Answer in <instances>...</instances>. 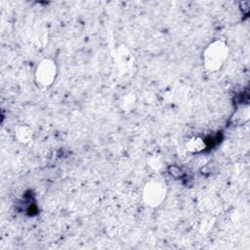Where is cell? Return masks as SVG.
<instances>
[{"label":"cell","instance_id":"5","mask_svg":"<svg viewBox=\"0 0 250 250\" xmlns=\"http://www.w3.org/2000/svg\"><path fill=\"white\" fill-rule=\"evenodd\" d=\"M18 138L21 142H28V140L31 137V131L28 130L27 128L21 127L19 131H18Z\"/></svg>","mask_w":250,"mask_h":250},{"label":"cell","instance_id":"2","mask_svg":"<svg viewBox=\"0 0 250 250\" xmlns=\"http://www.w3.org/2000/svg\"><path fill=\"white\" fill-rule=\"evenodd\" d=\"M166 195V187L159 181L149 182L144 191V198L146 204L150 206L159 205Z\"/></svg>","mask_w":250,"mask_h":250},{"label":"cell","instance_id":"4","mask_svg":"<svg viewBox=\"0 0 250 250\" xmlns=\"http://www.w3.org/2000/svg\"><path fill=\"white\" fill-rule=\"evenodd\" d=\"M188 149H189L192 152H197L202 150L205 147V143L202 139L200 138H192L188 141V143L187 144Z\"/></svg>","mask_w":250,"mask_h":250},{"label":"cell","instance_id":"1","mask_svg":"<svg viewBox=\"0 0 250 250\" xmlns=\"http://www.w3.org/2000/svg\"><path fill=\"white\" fill-rule=\"evenodd\" d=\"M228 58L227 45L222 41L211 43L203 54V62L207 69L211 71L218 70L224 64Z\"/></svg>","mask_w":250,"mask_h":250},{"label":"cell","instance_id":"3","mask_svg":"<svg viewBox=\"0 0 250 250\" xmlns=\"http://www.w3.org/2000/svg\"><path fill=\"white\" fill-rule=\"evenodd\" d=\"M57 75V66L51 60L42 61L35 71V77L38 84L42 86L51 85Z\"/></svg>","mask_w":250,"mask_h":250}]
</instances>
